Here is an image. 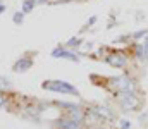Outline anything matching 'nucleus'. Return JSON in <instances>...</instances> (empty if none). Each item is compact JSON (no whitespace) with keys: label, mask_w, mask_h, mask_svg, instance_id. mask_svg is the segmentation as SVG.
Here are the masks:
<instances>
[{"label":"nucleus","mask_w":148,"mask_h":129,"mask_svg":"<svg viewBox=\"0 0 148 129\" xmlns=\"http://www.w3.org/2000/svg\"><path fill=\"white\" fill-rule=\"evenodd\" d=\"M43 89H48V91H55V93H66V95H79V91H77V88L73 86L71 83H67V81H45L43 85H41Z\"/></svg>","instance_id":"f257e3e1"},{"label":"nucleus","mask_w":148,"mask_h":129,"mask_svg":"<svg viewBox=\"0 0 148 129\" xmlns=\"http://www.w3.org/2000/svg\"><path fill=\"white\" fill-rule=\"evenodd\" d=\"M121 105L124 110H133L138 105V98L134 96L133 91H122L121 93Z\"/></svg>","instance_id":"f03ea898"},{"label":"nucleus","mask_w":148,"mask_h":129,"mask_svg":"<svg viewBox=\"0 0 148 129\" xmlns=\"http://www.w3.org/2000/svg\"><path fill=\"white\" fill-rule=\"evenodd\" d=\"M114 86L122 93V91H133V81L131 79H127V78H117V79H114Z\"/></svg>","instance_id":"7ed1b4c3"},{"label":"nucleus","mask_w":148,"mask_h":129,"mask_svg":"<svg viewBox=\"0 0 148 129\" xmlns=\"http://www.w3.org/2000/svg\"><path fill=\"white\" fill-rule=\"evenodd\" d=\"M57 126L60 129H79L81 128V122H77V121H74L71 117H67V119H59L57 121Z\"/></svg>","instance_id":"20e7f679"},{"label":"nucleus","mask_w":148,"mask_h":129,"mask_svg":"<svg viewBox=\"0 0 148 129\" xmlns=\"http://www.w3.org/2000/svg\"><path fill=\"white\" fill-rule=\"evenodd\" d=\"M53 57H60V59H69V60H77V55L74 52H69V50H64V48H55L52 52Z\"/></svg>","instance_id":"39448f33"},{"label":"nucleus","mask_w":148,"mask_h":129,"mask_svg":"<svg viewBox=\"0 0 148 129\" xmlns=\"http://www.w3.org/2000/svg\"><path fill=\"white\" fill-rule=\"evenodd\" d=\"M107 62L110 64V66H114V67H124L126 66V62H127V59L124 57V55H109L107 57Z\"/></svg>","instance_id":"423d86ee"},{"label":"nucleus","mask_w":148,"mask_h":129,"mask_svg":"<svg viewBox=\"0 0 148 129\" xmlns=\"http://www.w3.org/2000/svg\"><path fill=\"white\" fill-rule=\"evenodd\" d=\"M31 64H33V60H31V59H21L14 67H16V71H26V69H29V67H31Z\"/></svg>","instance_id":"0eeeda50"},{"label":"nucleus","mask_w":148,"mask_h":129,"mask_svg":"<svg viewBox=\"0 0 148 129\" xmlns=\"http://www.w3.org/2000/svg\"><path fill=\"white\" fill-rule=\"evenodd\" d=\"M138 57H140V59H148V38L143 42V45L140 46V50H138Z\"/></svg>","instance_id":"6e6552de"},{"label":"nucleus","mask_w":148,"mask_h":129,"mask_svg":"<svg viewBox=\"0 0 148 129\" xmlns=\"http://www.w3.org/2000/svg\"><path fill=\"white\" fill-rule=\"evenodd\" d=\"M35 5H36V2H29V0H28V2H24V12H28V10H29V9H33Z\"/></svg>","instance_id":"1a4fd4ad"},{"label":"nucleus","mask_w":148,"mask_h":129,"mask_svg":"<svg viewBox=\"0 0 148 129\" xmlns=\"http://www.w3.org/2000/svg\"><path fill=\"white\" fill-rule=\"evenodd\" d=\"M23 12H16V16H14V23H23Z\"/></svg>","instance_id":"9d476101"},{"label":"nucleus","mask_w":148,"mask_h":129,"mask_svg":"<svg viewBox=\"0 0 148 129\" xmlns=\"http://www.w3.org/2000/svg\"><path fill=\"white\" fill-rule=\"evenodd\" d=\"M79 40H77V38H73V40H69V43H67V45H69V46H73V45H76V46H77V45H79Z\"/></svg>","instance_id":"9b49d317"},{"label":"nucleus","mask_w":148,"mask_h":129,"mask_svg":"<svg viewBox=\"0 0 148 129\" xmlns=\"http://www.w3.org/2000/svg\"><path fill=\"white\" fill-rule=\"evenodd\" d=\"M3 105H5V96H2V95H0V109H2Z\"/></svg>","instance_id":"f8f14e48"},{"label":"nucleus","mask_w":148,"mask_h":129,"mask_svg":"<svg viewBox=\"0 0 148 129\" xmlns=\"http://www.w3.org/2000/svg\"><path fill=\"white\" fill-rule=\"evenodd\" d=\"M127 128H129V122L124 121V122H122V129H127Z\"/></svg>","instance_id":"ddd939ff"},{"label":"nucleus","mask_w":148,"mask_h":129,"mask_svg":"<svg viewBox=\"0 0 148 129\" xmlns=\"http://www.w3.org/2000/svg\"><path fill=\"white\" fill-rule=\"evenodd\" d=\"M3 10H5V5H3V3H0V14H2Z\"/></svg>","instance_id":"4468645a"}]
</instances>
